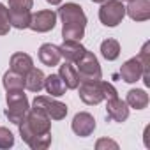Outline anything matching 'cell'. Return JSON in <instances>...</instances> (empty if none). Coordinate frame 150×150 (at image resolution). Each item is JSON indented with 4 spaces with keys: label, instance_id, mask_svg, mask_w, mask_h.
<instances>
[{
    "label": "cell",
    "instance_id": "9",
    "mask_svg": "<svg viewBox=\"0 0 150 150\" xmlns=\"http://www.w3.org/2000/svg\"><path fill=\"white\" fill-rule=\"evenodd\" d=\"M72 131H74V134L76 136H81V138H87V136H90L92 132H94V129H96V120H94V117L90 115V113H87V111H81V113H78L76 117L72 118Z\"/></svg>",
    "mask_w": 150,
    "mask_h": 150
},
{
    "label": "cell",
    "instance_id": "11",
    "mask_svg": "<svg viewBox=\"0 0 150 150\" xmlns=\"http://www.w3.org/2000/svg\"><path fill=\"white\" fill-rule=\"evenodd\" d=\"M125 14H129L134 21H146L150 18V2L148 0H131L125 7Z\"/></svg>",
    "mask_w": 150,
    "mask_h": 150
},
{
    "label": "cell",
    "instance_id": "31",
    "mask_svg": "<svg viewBox=\"0 0 150 150\" xmlns=\"http://www.w3.org/2000/svg\"><path fill=\"white\" fill-rule=\"evenodd\" d=\"M120 2H131V0H120Z\"/></svg>",
    "mask_w": 150,
    "mask_h": 150
},
{
    "label": "cell",
    "instance_id": "22",
    "mask_svg": "<svg viewBox=\"0 0 150 150\" xmlns=\"http://www.w3.org/2000/svg\"><path fill=\"white\" fill-rule=\"evenodd\" d=\"M138 58H139L141 69H143V74H141V76H143V81H145V85L148 87V85H150V42H145V44H143V48H141Z\"/></svg>",
    "mask_w": 150,
    "mask_h": 150
},
{
    "label": "cell",
    "instance_id": "18",
    "mask_svg": "<svg viewBox=\"0 0 150 150\" xmlns=\"http://www.w3.org/2000/svg\"><path fill=\"white\" fill-rule=\"evenodd\" d=\"M44 88L51 97H60V96L65 94L67 87L64 85V81L58 74H50L48 78H44Z\"/></svg>",
    "mask_w": 150,
    "mask_h": 150
},
{
    "label": "cell",
    "instance_id": "14",
    "mask_svg": "<svg viewBox=\"0 0 150 150\" xmlns=\"http://www.w3.org/2000/svg\"><path fill=\"white\" fill-rule=\"evenodd\" d=\"M60 57H62V55H60L58 46H55V44H51V42H46V44H42V46L39 48V60H41L44 65H48V67L58 65Z\"/></svg>",
    "mask_w": 150,
    "mask_h": 150
},
{
    "label": "cell",
    "instance_id": "29",
    "mask_svg": "<svg viewBox=\"0 0 150 150\" xmlns=\"http://www.w3.org/2000/svg\"><path fill=\"white\" fill-rule=\"evenodd\" d=\"M46 2H48V4H51V6H58L62 0H46Z\"/></svg>",
    "mask_w": 150,
    "mask_h": 150
},
{
    "label": "cell",
    "instance_id": "26",
    "mask_svg": "<svg viewBox=\"0 0 150 150\" xmlns=\"http://www.w3.org/2000/svg\"><path fill=\"white\" fill-rule=\"evenodd\" d=\"M34 6V0H9L11 11H30Z\"/></svg>",
    "mask_w": 150,
    "mask_h": 150
},
{
    "label": "cell",
    "instance_id": "1",
    "mask_svg": "<svg viewBox=\"0 0 150 150\" xmlns=\"http://www.w3.org/2000/svg\"><path fill=\"white\" fill-rule=\"evenodd\" d=\"M23 141L34 150H44L51 145V118L37 106L30 108L18 124Z\"/></svg>",
    "mask_w": 150,
    "mask_h": 150
},
{
    "label": "cell",
    "instance_id": "30",
    "mask_svg": "<svg viewBox=\"0 0 150 150\" xmlns=\"http://www.w3.org/2000/svg\"><path fill=\"white\" fill-rule=\"evenodd\" d=\"M92 2H96V4H103V2H106V0H92Z\"/></svg>",
    "mask_w": 150,
    "mask_h": 150
},
{
    "label": "cell",
    "instance_id": "21",
    "mask_svg": "<svg viewBox=\"0 0 150 150\" xmlns=\"http://www.w3.org/2000/svg\"><path fill=\"white\" fill-rule=\"evenodd\" d=\"M30 11H11L9 9V21H11V27L18 28V30H23V28H28L30 25Z\"/></svg>",
    "mask_w": 150,
    "mask_h": 150
},
{
    "label": "cell",
    "instance_id": "24",
    "mask_svg": "<svg viewBox=\"0 0 150 150\" xmlns=\"http://www.w3.org/2000/svg\"><path fill=\"white\" fill-rule=\"evenodd\" d=\"M9 28H11V21H9V9L0 4V35H6L9 34Z\"/></svg>",
    "mask_w": 150,
    "mask_h": 150
},
{
    "label": "cell",
    "instance_id": "7",
    "mask_svg": "<svg viewBox=\"0 0 150 150\" xmlns=\"http://www.w3.org/2000/svg\"><path fill=\"white\" fill-rule=\"evenodd\" d=\"M80 99L85 103V104H99L103 99H104V94H103V81L97 80V81H80Z\"/></svg>",
    "mask_w": 150,
    "mask_h": 150
},
{
    "label": "cell",
    "instance_id": "13",
    "mask_svg": "<svg viewBox=\"0 0 150 150\" xmlns=\"http://www.w3.org/2000/svg\"><path fill=\"white\" fill-rule=\"evenodd\" d=\"M143 74V69H141V62L138 57L134 58H129L122 67H120V76L125 83H136Z\"/></svg>",
    "mask_w": 150,
    "mask_h": 150
},
{
    "label": "cell",
    "instance_id": "5",
    "mask_svg": "<svg viewBox=\"0 0 150 150\" xmlns=\"http://www.w3.org/2000/svg\"><path fill=\"white\" fill-rule=\"evenodd\" d=\"M125 16V7L120 0H106L99 9V20L106 27H117Z\"/></svg>",
    "mask_w": 150,
    "mask_h": 150
},
{
    "label": "cell",
    "instance_id": "20",
    "mask_svg": "<svg viewBox=\"0 0 150 150\" xmlns=\"http://www.w3.org/2000/svg\"><path fill=\"white\" fill-rule=\"evenodd\" d=\"M127 106L134 108V110H143L146 108L148 104V94L145 90H139V88H132L127 92Z\"/></svg>",
    "mask_w": 150,
    "mask_h": 150
},
{
    "label": "cell",
    "instance_id": "6",
    "mask_svg": "<svg viewBox=\"0 0 150 150\" xmlns=\"http://www.w3.org/2000/svg\"><path fill=\"white\" fill-rule=\"evenodd\" d=\"M34 106L41 108L51 120H62L65 118L67 115V106L60 101H55L51 97H46V96H37L34 99Z\"/></svg>",
    "mask_w": 150,
    "mask_h": 150
},
{
    "label": "cell",
    "instance_id": "19",
    "mask_svg": "<svg viewBox=\"0 0 150 150\" xmlns=\"http://www.w3.org/2000/svg\"><path fill=\"white\" fill-rule=\"evenodd\" d=\"M2 83H4V88L7 92L9 90H23V87H25V74H20V72L11 69V71H7L4 74Z\"/></svg>",
    "mask_w": 150,
    "mask_h": 150
},
{
    "label": "cell",
    "instance_id": "2",
    "mask_svg": "<svg viewBox=\"0 0 150 150\" xmlns=\"http://www.w3.org/2000/svg\"><path fill=\"white\" fill-rule=\"evenodd\" d=\"M58 16L62 20V37L71 41H81L85 35L87 16L78 4H65L58 9Z\"/></svg>",
    "mask_w": 150,
    "mask_h": 150
},
{
    "label": "cell",
    "instance_id": "10",
    "mask_svg": "<svg viewBox=\"0 0 150 150\" xmlns=\"http://www.w3.org/2000/svg\"><path fill=\"white\" fill-rule=\"evenodd\" d=\"M108 104H106V113H108V118L113 120V122H125L127 117H129V108H127V103L118 99V97H113V99H106Z\"/></svg>",
    "mask_w": 150,
    "mask_h": 150
},
{
    "label": "cell",
    "instance_id": "17",
    "mask_svg": "<svg viewBox=\"0 0 150 150\" xmlns=\"http://www.w3.org/2000/svg\"><path fill=\"white\" fill-rule=\"evenodd\" d=\"M34 67V60L30 55L27 53H14L11 57V69L20 72V74H27L30 69Z\"/></svg>",
    "mask_w": 150,
    "mask_h": 150
},
{
    "label": "cell",
    "instance_id": "25",
    "mask_svg": "<svg viewBox=\"0 0 150 150\" xmlns=\"http://www.w3.org/2000/svg\"><path fill=\"white\" fill-rule=\"evenodd\" d=\"M14 145V136L7 127H0V148H11Z\"/></svg>",
    "mask_w": 150,
    "mask_h": 150
},
{
    "label": "cell",
    "instance_id": "4",
    "mask_svg": "<svg viewBox=\"0 0 150 150\" xmlns=\"http://www.w3.org/2000/svg\"><path fill=\"white\" fill-rule=\"evenodd\" d=\"M76 65H78L76 72L80 76V81H97L103 76V71H101L97 57L92 51H88V50H85V53L76 62Z\"/></svg>",
    "mask_w": 150,
    "mask_h": 150
},
{
    "label": "cell",
    "instance_id": "12",
    "mask_svg": "<svg viewBox=\"0 0 150 150\" xmlns=\"http://www.w3.org/2000/svg\"><path fill=\"white\" fill-rule=\"evenodd\" d=\"M58 50H60V55L65 58V62H78L87 48H83L80 41L64 39V42L58 46Z\"/></svg>",
    "mask_w": 150,
    "mask_h": 150
},
{
    "label": "cell",
    "instance_id": "23",
    "mask_svg": "<svg viewBox=\"0 0 150 150\" xmlns=\"http://www.w3.org/2000/svg\"><path fill=\"white\" fill-rule=\"evenodd\" d=\"M101 53L106 60H117L120 55V44L115 39H106L101 44Z\"/></svg>",
    "mask_w": 150,
    "mask_h": 150
},
{
    "label": "cell",
    "instance_id": "8",
    "mask_svg": "<svg viewBox=\"0 0 150 150\" xmlns=\"http://www.w3.org/2000/svg\"><path fill=\"white\" fill-rule=\"evenodd\" d=\"M55 23H57L55 11H39V13L32 14L28 28H32L34 32H50V30H53Z\"/></svg>",
    "mask_w": 150,
    "mask_h": 150
},
{
    "label": "cell",
    "instance_id": "15",
    "mask_svg": "<svg viewBox=\"0 0 150 150\" xmlns=\"http://www.w3.org/2000/svg\"><path fill=\"white\" fill-rule=\"evenodd\" d=\"M58 76L62 78V81H64V85H65L67 88H71V90L78 88V85H80V76H78L76 69L71 65V62H64V64L60 65Z\"/></svg>",
    "mask_w": 150,
    "mask_h": 150
},
{
    "label": "cell",
    "instance_id": "3",
    "mask_svg": "<svg viewBox=\"0 0 150 150\" xmlns=\"http://www.w3.org/2000/svg\"><path fill=\"white\" fill-rule=\"evenodd\" d=\"M28 99L23 94V90H9L7 92V108H6V117L13 124H20L25 115L28 113Z\"/></svg>",
    "mask_w": 150,
    "mask_h": 150
},
{
    "label": "cell",
    "instance_id": "27",
    "mask_svg": "<svg viewBox=\"0 0 150 150\" xmlns=\"http://www.w3.org/2000/svg\"><path fill=\"white\" fill-rule=\"evenodd\" d=\"M103 94H104V99H113V97H118V92L117 88L108 83V81H103Z\"/></svg>",
    "mask_w": 150,
    "mask_h": 150
},
{
    "label": "cell",
    "instance_id": "28",
    "mask_svg": "<svg viewBox=\"0 0 150 150\" xmlns=\"http://www.w3.org/2000/svg\"><path fill=\"white\" fill-rule=\"evenodd\" d=\"M96 148H97V150H103V148H113V150H117V148H118V145H117L115 141H111V139L103 138V139H99V141H97Z\"/></svg>",
    "mask_w": 150,
    "mask_h": 150
},
{
    "label": "cell",
    "instance_id": "16",
    "mask_svg": "<svg viewBox=\"0 0 150 150\" xmlns=\"http://www.w3.org/2000/svg\"><path fill=\"white\" fill-rule=\"evenodd\" d=\"M44 74L41 69L32 67L27 74H25V88L30 92H41L44 88Z\"/></svg>",
    "mask_w": 150,
    "mask_h": 150
}]
</instances>
